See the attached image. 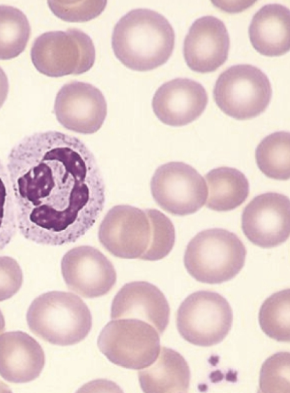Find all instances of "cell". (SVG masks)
Instances as JSON below:
<instances>
[{"mask_svg": "<svg viewBox=\"0 0 290 393\" xmlns=\"http://www.w3.org/2000/svg\"><path fill=\"white\" fill-rule=\"evenodd\" d=\"M289 353L280 352L264 362L259 377L261 392H289Z\"/></svg>", "mask_w": 290, "mask_h": 393, "instance_id": "cell-25", "label": "cell"}, {"mask_svg": "<svg viewBox=\"0 0 290 393\" xmlns=\"http://www.w3.org/2000/svg\"><path fill=\"white\" fill-rule=\"evenodd\" d=\"M8 89V77L3 70L0 67V109L7 98Z\"/></svg>", "mask_w": 290, "mask_h": 393, "instance_id": "cell-29", "label": "cell"}, {"mask_svg": "<svg viewBox=\"0 0 290 393\" xmlns=\"http://www.w3.org/2000/svg\"><path fill=\"white\" fill-rule=\"evenodd\" d=\"M98 239L105 249L116 257L141 259L151 240L148 217L144 210L132 206H114L100 224Z\"/></svg>", "mask_w": 290, "mask_h": 393, "instance_id": "cell-10", "label": "cell"}, {"mask_svg": "<svg viewBox=\"0 0 290 393\" xmlns=\"http://www.w3.org/2000/svg\"><path fill=\"white\" fill-rule=\"evenodd\" d=\"M26 321L31 332L57 346H71L84 340L92 327L91 311L77 295L49 291L37 297L29 306Z\"/></svg>", "mask_w": 290, "mask_h": 393, "instance_id": "cell-3", "label": "cell"}, {"mask_svg": "<svg viewBox=\"0 0 290 393\" xmlns=\"http://www.w3.org/2000/svg\"><path fill=\"white\" fill-rule=\"evenodd\" d=\"M52 12L66 22H82L96 18L104 10L106 1H48Z\"/></svg>", "mask_w": 290, "mask_h": 393, "instance_id": "cell-27", "label": "cell"}, {"mask_svg": "<svg viewBox=\"0 0 290 393\" xmlns=\"http://www.w3.org/2000/svg\"><path fill=\"white\" fill-rule=\"evenodd\" d=\"M233 323V311L228 301L213 291H199L181 304L176 325L181 336L189 343L208 347L220 343Z\"/></svg>", "mask_w": 290, "mask_h": 393, "instance_id": "cell-8", "label": "cell"}, {"mask_svg": "<svg viewBox=\"0 0 290 393\" xmlns=\"http://www.w3.org/2000/svg\"><path fill=\"white\" fill-rule=\"evenodd\" d=\"M61 268L68 288L84 298L102 296L116 282L112 262L91 246L82 245L70 249L61 259Z\"/></svg>", "mask_w": 290, "mask_h": 393, "instance_id": "cell-13", "label": "cell"}, {"mask_svg": "<svg viewBox=\"0 0 290 393\" xmlns=\"http://www.w3.org/2000/svg\"><path fill=\"white\" fill-rule=\"evenodd\" d=\"M138 378L144 392H186L190 385V371L179 353L163 346L156 360L139 371Z\"/></svg>", "mask_w": 290, "mask_h": 393, "instance_id": "cell-19", "label": "cell"}, {"mask_svg": "<svg viewBox=\"0 0 290 393\" xmlns=\"http://www.w3.org/2000/svg\"><path fill=\"white\" fill-rule=\"evenodd\" d=\"M259 322L263 332L278 341H290V293L289 288L275 293L262 304Z\"/></svg>", "mask_w": 290, "mask_h": 393, "instance_id": "cell-23", "label": "cell"}, {"mask_svg": "<svg viewBox=\"0 0 290 393\" xmlns=\"http://www.w3.org/2000/svg\"><path fill=\"white\" fill-rule=\"evenodd\" d=\"M10 390L6 385L0 381V392H10Z\"/></svg>", "mask_w": 290, "mask_h": 393, "instance_id": "cell-31", "label": "cell"}, {"mask_svg": "<svg viewBox=\"0 0 290 393\" xmlns=\"http://www.w3.org/2000/svg\"><path fill=\"white\" fill-rule=\"evenodd\" d=\"M31 32L30 24L22 11L0 5V60H9L22 53Z\"/></svg>", "mask_w": 290, "mask_h": 393, "instance_id": "cell-22", "label": "cell"}, {"mask_svg": "<svg viewBox=\"0 0 290 393\" xmlns=\"http://www.w3.org/2000/svg\"><path fill=\"white\" fill-rule=\"evenodd\" d=\"M246 249L234 233L220 228L199 232L187 245L184 265L196 280L221 284L233 279L244 266Z\"/></svg>", "mask_w": 290, "mask_h": 393, "instance_id": "cell-4", "label": "cell"}, {"mask_svg": "<svg viewBox=\"0 0 290 393\" xmlns=\"http://www.w3.org/2000/svg\"><path fill=\"white\" fill-rule=\"evenodd\" d=\"M5 330V320L3 314L0 309V333Z\"/></svg>", "mask_w": 290, "mask_h": 393, "instance_id": "cell-30", "label": "cell"}, {"mask_svg": "<svg viewBox=\"0 0 290 393\" xmlns=\"http://www.w3.org/2000/svg\"><path fill=\"white\" fill-rule=\"evenodd\" d=\"M213 97L224 114L237 120H247L266 109L272 98V87L266 75L259 68L238 64L220 75Z\"/></svg>", "mask_w": 290, "mask_h": 393, "instance_id": "cell-6", "label": "cell"}, {"mask_svg": "<svg viewBox=\"0 0 290 393\" xmlns=\"http://www.w3.org/2000/svg\"><path fill=\"white\" fill-rule=\"evenodd\" d=\"M17 221L8 174L0 160V252L16 233Z\"/></svg>", "mask_w": 290, "mask_h": 393, "instance_id": "cell-26", "label": "cell"}, {"mask_svg": "<svg viewBox=\"0 0 290 393\" xmlns=\"http://www.w3.org/2000/svg\"><path fill=\"white\" fill-rule=\"evenodd\" d=\"M17 226L35 243L75 242L103 210L105 186L96 160L76 137L55 130L36 132L8 155Z\"/></svg>", "mask_w": 290, "mask_h": 393, "instance_id": "cell-1", "label": "cell"}, {"mask_svg": "<svg viewBox=\"0 0 290 393\" xmlns=\"http://www.w3.org/2000/svg\"><path fill=\"white\" fill-rule=\"evenodd\" d=\"M54 111L57 121L65 128L90 134L102 127L107 106L98 88L86 82L74 81L66 84L59 91Z\"/></svg>", "mask_w": 290, "mask_h": 393, "instance_id": "cell-12", "label": "cell"}, {"mask_svg": "<svg viewBox=\"0 0 290 393\" xmlns=\"http://www.w3.org/2000/svg\"><path fill=\"white\" fill-rule=\"evenodd\" d=\"M208 95L199 82L176 78L161 85L155 91L152 107L164 124L183 126L198 118L208 104Z\"/></svg>", "mask_w": 290, "mask_h": 393, "instance_id": "cell-15", "label": "cell"}, {"mask_svg": "<svg viewBox=\"0 0 290 393\" xmlns=\"http://www.w3.org/2000/svg\"><path fill=\"white\" fill-rule=\"evenodd\" d=\"M170 316L169 303L162 291L144 281L125 284L115 295L112 319L135 318L153 326L159 334L167 328Z\"/></svg>", "mask_w": 290, "mask_h": 393, "instance_id": "cell-16", "label": "cell"}, {"mask_svg": "<svg viewBox=\"0 0 290 393\" xmlns=\"http://www.w3.org/2000/svg\"><path fill=\"white\" fill-rule=\"evenodd\" d=\"M248 34L253 47L261 54H284L290 48L289 9L278 3L264 6L254 15Z\"/></svg>", "mask_w": 290, "mask_h": 393, "instance_id": "cell-18", "label": "cell"}, {"mask_svg": "<svg viewBox=\"0 0 290 393\" xmlns=\"http://www.w3.org/2000/svg\"><path fill=\"white\" fill-rule=\"evenodd\" d=\"M151 190L160 207L178 216L198 211L208 196L207 186L201 174L192 166L181 162L160 166L152 177Z\"/></svg>", "mask_w": 290, "mask_h": 393, "instance_id": "cell-9", "label": "cell"}, {"mask_svg": "<svg viewBox=\"0 0 290 393\" xmlns=\"http://www.w3.org/2000/svg\"><path fill=\"white\" fill-rule=\"evenodd\" d=\"M229 45V36L224 22L214 16H203L190 27L183 52L192 70L206 73L216 70L225 63Z\"/></svg>", "mask_w": 290, "mask_h": 393, "instance_id": "cell-14", "label": "cell"}, {"mask_svg": "<svg viewBox=\"0 0 290 393\" xmlns=\"http://www.w3.org/2000/svg\"><path fill=\"white\" fill-rule=\"evenodd\" d=\"M31 58L38 72L59 77L89 71L94 64L96 50L86 33L68 29L40 35L33 43Z\"/></svg>", "mask_w": 290, "mask_h": 393, "instance_id": "cell-5", "label": "cell"}, {"mask_svg": "<svg viewBox=\"0 0 290 393\" xmlns=\"http://www.w3.org/2000/svg\"><path fill=\"white\" fill-rule=\"evenodd\" d=\"M255 157L264 174L275 180L290 177V134L280 131L266 136L258 145Z\"/></svg>", "mask_w": 290, "mask_h": 393, "instance_id": "cell-21", "label": "cell"}, {"mask_svg": "<svg viewBox=\"0 0 290 393\" xmlns=\"http://www.w3.org/2000/svg\"><path fill=\"white\" fill-rule=\"evenodd\" d=\"M151 225V244L140 259L158 261L167 256L175 242V229L171 221L157 209L144 210Z\"/></svg>", "mask_w": 290, "mask_h": 393, "instance_id": "cell-24", "label": "cell"}, {"mask_svg": "<svg viewBox=\"0 0 290 393\" xmlns=\"http://www.w3.org/2000/svg\"><path fill=\"white\" fill-rule=\"evenodd\" d=\"M242 230L254 245L272 248L284 242L290 233V201L280 193L255 196L243 210Z\"/></svg>", "mask_w": 290, "mask_h": 393, "instance_id": "cell-11", "label": "cell"}, {"mask_svg": "<svg viewBox=\"0 0 290 393\" xmlns=\"http://www.w3.org/2000/svg\"><path fill=\"white\" fill-rule=\"evenodd\" d=\"M97 345L113 364L139 370L156 360L160 350V339L157 330L144 321L117 318L103 328Z\"/></svg>", "mask_w": 290, "mask_h": 393, "instance_id": "cell-7", "label": "cell"}, {"mask_svg": "<svg viewBox=\"0 0 290 393\" xmlns=\"http://www.w3.org/2000/svg\"><path fill=\"white\" fill-rule=\"evenodd\" d=\"M40 345L22 331L0 335V376L13 383H24L37 378L45 366Z\"/></svg>", "mask_w": 290, "mask_h": 393, "instance_id": "cell-17", "label": "cell"}, {"mask_svg": "<svg viewBox=\"0 0 290 393\" xmlns=\"http://www.w3.org/2000/svg\"><path fill=\"white\" fill-rule=\"evenodd\" d=\"M208 196L206 206L215 211H229L247 198L249 182L239 170L227 167L213 169L205 175Z\"/></svg>", "mask_w": 290, "mask_h": 393, "instance_id": "cell-20", "label": "cell"}, {"mask_svg": "<svg viewBox=\"0 0 290 393\" xmlns=\"http://www.w3.org/2000/svg\"><path fill=\"white\" fill-rule=\"evenodd\" d=\"M174 43V31L169 21L148 8L127 13L116 24L112 36L116 57L136 71L151 70L165 63Z\"/></svg>", "mask_w": 290, "mask_h": 393, "instance_id": "cell-2", "label": "cell"}, {"mask_svg": "<svg viewBox=\"0 0 290 393\" xmlns=\"http://www.w3.org/2000/svg\"><path fill=\"white\" fill-rule=\"evenodd\" d=\"M22 282V271L17 261L10 256H0V302L16 294Z\"/></svg>", "mask_w": 290, "mask_h": 393, "instance_id": "cell-28", "label": "cell"}]
</instances>
